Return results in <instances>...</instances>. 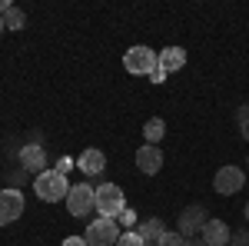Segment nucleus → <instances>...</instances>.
Here are the masks:
<instances>
[{
  "label": "nucleus",
  "instance_id": "obj_1",
  "mask_svg": "<svg viewBox=\"0 0 249 246\" xmlns=\"http://www.w3.org/2000/svg\"><path fill=\"white\" fill-rule=\"evenodd\" d=\"M34 193H37V200H43V203H60V200H67L70 183H67L63 173L43 170L40 176H34Z\"/></svg>",
  "mask_w": 249,
  "mask_h": 246
},
{
  "label": "nucleus",
  "instance_id": "obj_2",
  "mask_svg": "<svg viewBox=\"0 0 249 246\" xmlns=\"http://www.w3.org/2000/svg\"><path fill=\"white\" fill-rule=\"evenodd\" d=\"M156 63H160V54L150 50L146 43H136V47H130L123 54V67H126V74H133V76H150L156 70Z\"/></svg>",
  "mask_w": 249,
  "mask_h": 246
},
{
  "label": "nucleus",
  "instance_id": "obj_3",
  "mask_svg": "<svg viewBox=\"0 0 249 246\" xmlns=\"http://www.w3.org/2000/svg\"><path fill=\"white\" fill-rule=\"evenodd\" d=\"M123 209H126V193L116 187V183H100L96 187V213L100 216L116 220Z\"/></svg>",
  "mask_w": 249,
  "mask_h": 246
},
{
  "label": "nucleus",
  "instance_id": "obj_4",
  "mask_svg": "<svg viewBox=\"0 0 249 246\" xmlns=\"http://www.w3.org/2000/svg\"><path fill=\"white\" fill-rule=\"evenodd\" d=\"M120 223L116 220H107V216H96L87 223V233H83V240L90 246H116L120 243Z\"/></svg>",
  "mask_w": 249,
  "mask_h": 246
},
{
  "label": "nucleus",
  "instance_id": "obj_5",
  "mask_svg": "<svg viewBox=\"0 0 249 246\" xmlns=\"http://www.w3.org/2000/svg\"><path fill=\"white\" fill-rule=\"evenodd\" d=\"M67 209H70V216L87 220L90 213H96V189L90 187V183L70 187V193H67Z\"/></svg>",
  "mask_w": 249,
  "mask_h": 246
},
{
  "label": "nucleus",
  "instance_id": "obj_6",
  "mask_svg": "<svg viewBox=\"0 0 249 246\" xmlns=\"http://www.w3.org/2000/svg\"><path fill=\"white\" fill-rule=\"evenodd\" d=\"M206 207H186L183 213H179V223H176V233H183L186 240H193V236H199L203 233V227H206Z\"/></svg>",
  "mask_w": 249,
  "mask_h": 246
},
{
  "label": "nucleus",
  "instance_id": "obj_7",
  "mask_svg": "<svg viewBox=\"0 0 249 246\" xmlns=\"http://www.w3.org/2000/svg\"><path fill=\"white\" fill-rule=\"evenodd\" d=\"M20 160V170L23 173H34V176H40V173L47 170V150H43V143H23L17 153Z\"/></svg>",
  "mask_w": 249,
  "mask_h": 246
},
{
  "label": "nucleus",
  "instance_id": "obj_8",
  "mask_svg": "<svg viewBox=\"0 0 249 246\" xmlns=\"http://www.w3.org/2000/svg\"><path fill=\"white\" fill-rule=\"evenodd\" d=\"M243 183H246V173L239 170V167H223V170H216V176H213V189H216L219 196L239 193Z\"/></svg>",
  "mask_w": 249,
  "mask_h": 246
},
{
  "label": "nucleus",
  "instance_id": "obj_9",
  "mask_svg": "<svg viewBox=\"0 0 249 246\" xmlns=\"http://www.w3.org/2000/svg\"><path fill=\"white\" fill-rule=\"evenodd\" d=\"M23 213V193L14 187L0 189V227H10L14 220H20Z\"/></svg>",
  "mask_w": 249,
  "mask_h": 246
},
{
  "label": "nucleus",
  "instance_id": "obj_10",
  "mask_svg": "<svg viewBox=\"0 0 249 246\" xmlns=\"http://www.w3.org/2000/svg\"><path fill=\"white\" fill-rule=\"evenodd\" d=\"M77 170L83 173V176H100V173L107 170V156H103V150L87 147V150L77 156Z\"/></svg>",
  "mask_w": 249,
  "mask_h": 246
},
{
  "label": "nucleus",
  "instance_id": "obj_11",
  "mask_svg": "<svg viewBox=\"0 0 249 246\" xmlns=\"http://www.w3.org/2000/svg\"><path fill=\"white\" fill-rule=\"evenodd\" d=\"M136 167H140V173H146V176H156V173L163 170V153H160V147L143 143L136 150Z\"/></svg>",
  "mask_w": 249,
  "mask_h": 246
},
{
  "label": "nucleus",
  "instance_id": "obj_12",
  "mask_svg": "<svg viewBox=\"0 0 249 246\" xmlns=\"http://www.w3.org/2000/svg\"><path fill=\"white\" fill-rule=\"evenodd\" d=\"M232 236V229L223 223V220H206V227H203V233H199V240L206 246H226Z\"/></svg>",
  "mask_w": 249,
  "mask_h": 246
},
{
  "label": "nucleus",
  "instance_id": "obj_13",
  "mask_svg": "<svg viewBox=\"0 0 249 246\" xmlns=\"http://www.w3.org/2000/svg\"><path fill=\"white\" fill-rule=\"evenodd\" d=\"M156 67L166 76L176 74V70H183V67H186V50H183V47H166V50H160V63H156Z\"/></svg>",
  "mask_w": 249,
  "mask_h": 246
},
{
  "label": "nucleus",
  "instance_id": "obj_14",
  "mask_svg": "<svg viewBox=\"0 0 249 246\" xmlns=\"http://www.w3.org/2000/svg\"><path fill=\"white\" fill-rule=\"evenodd\" d=\"M136 233H140V240L146 246H156L163 240V233H166V223H163L160 216H150V220H143V223L136 227Z\"/></svg>",
  "mask_w": 249,
  "mask_h": 246
},
{
  "label": "nucleus",
  "instance_id": "obj_15",
  "mask_svg": "<svg viewBox=\"0 0 249 246\" xmlns=\"http://www.w3.org/2000/svg\"><path fill=\"white\" fill-rule=\"evenodd\" d=\"M143 136H146V143H150V147H156V143L166 136V123H163L160 116H150V120H146V127H143Z\"/></svg>",
  "mask_w": 249,
  "mask_h": 246
},
{
  "label": "nucleus",
  "instance_id": "obj_16",
  "mask_svg": "<svg viewBox=\"0 0 249 246\" xmlns=\"http://www.w3.org/2000/svg\"><path fill=\"white\" fill-rule=\"evenodd\" d=\"M23 27H27V14L20 7H10L3 14V30H23Z\"/></svg>",
  "mask_w": 249,
  "mask_h": 246
},
{
  "label": "nucleus",
  "instance_id": "obj_17",
  "mask_svg": "<svg viewBox=\"0 0 249 246\" xmlns=\"http://www.w3.org/2000/svg\"><path fill=\"white\" fill-rule=\"evenodd\" d=\"M186 243H190V240H186L183 233H176V229H166V233H163V240H160L156 246H186Z\"/></svg>",
  "mask_w": 249,
  "mask_h": 246
},
{
  "label": "nucleus",
  "instance_id": "obj_18",
  "mask_svg": "<svg viewBox=\"0 0 249 246\" xmlns=\"http://www.w3.org/2000/svg\"><path fill=\"white\" fill-rule=\"evenodd\" d=\"M116 246H146V243L140 240L136 229H126V233H120V243H116Z\"/></svg>",
  "mask_w": 249,
  "mask_h": 246
},
{
  "label": "nucleus",
  "instance_id": "obj_19",
  "mask_svg": "<svg viewBox=\"0 0 249 246\" xmlns=\"http://www.w3.org/2000/svg\"><path fill=\"white\" fill-rule=\"evenodd\" d=\"M236 120H239V133H243V140L249 143V107H239Z\"/></svg>",
  "mask_w": 249,
  "mask_h": 246
},
{
  "label": "nucleus",
  "instance_id": "obj_20",
  "mask_svg": "<svg viewBox=\"0 0 249 246\" xmlns=\"http://www.w3.org/2000/svg\"><path fill=\"white\" fill-rule=\"evenodd\" d=\"M116 220H120V227H126V229H130V227H140V220H136V213H133L130 207L123 209V213H120Z\"/></svg>",
  "mask_w": 249,
  "mask_h": 246
},
{
  "label": "nucleus",
  "instance_id": "obj_21",
  "mask_svg": "<svg viewBox=\"0 0 249 246\" xmlns=\"http://www.w3.org/2000/svg\"><path fill=\"white\" fill-rule=\"evenodd\" d=\"M230 246H249V229H236L230 236Z\"/></svg>",
  "mask_w": 249,
  "mask_h": 246
},
{
  "label": "nucleus",
  "instance_id": "obj_22",
  "mask_svg": "<svg viewBox=\"0 0 249 246\" xmlns=\"http://www.w3.org/2000/svg\"><path fill=\"white\" fill-rule=\"evenodd\" d=\"M70 167H77V160H70V156H60V160H57V167H53V170L67 176V173H70Z\"/></svg>",
  "mask_w": 249,
  "mask_h": 246
},
{
  "label": "nucleus",
  "instance_id": "obj_23",
  "mask_svg": "<svg viewBox=\"0 0 249 246\" xmlns=\"http://www.w3.org/2000/svg\"><path fill=\"white\" fill-rule=\"evenodd\" d=\"M60 246H90V243H87L83 236H67V240H63Z\"/></svg>",
  "mask_w": 249,
  "mask_h": 246
},
{
  "label": "nucleus",
  "instance_id": "obj_24",
  "mask_svg": "<svg viewBox=\"0 0 249 246\" xmlns=\"http://www.w3.org/2000/svg\"><path fill=\"white\" fill-rule=\"evenodd\" d=\"M146 80H150V83H163V80H166V74H163V70H160V67H156L153 74L146 76Z\"/></svg>",
  "mask_w": 249,
  "mask_h": 246
},
{
  "label": "nucleus",
  "instance_id": "obj_25",
  "mask_svg": "<svg viewBox=\"0 0 249 246\" xmlns=\"http://www.w3.org/2000/svg\"><path fill=\"white\" fill-rule=\"evenodd\" d=\"M186 246H206V243H203L199 236H193V240H190V243H186Z\"/></svg>",
  "mask_w": 249,
  "mask_h": 246
},
{
  "label": "nucleus",
  "instance_id": "obj_26",
  "mask_svg": "<svg viewBox=\"0 0 249 246\" xmlns=\"http://www.w3.org/2000/svg\"><path fill=\"white\" fill-rule=\"evenodd\" d=\"M243 216H246V220H249V203H246V209H243Z\"/></svg>",
  "mask_w": 249,
  "mask_h": 246
},
{
  "label": "nucleus",
  "instance_id": "obj_27",
  "mask_svg": "<svg viewBox=\"0 0 249 246\" xmlns=\"http://www.w3.org/2000/svg\"><path fill=\"white\" fill-rule=\"evenodd\" d=\"M0 34H3V17H0Z\"/></svg>",
  "mask_w": 249,
  "mask_h": 246
}]
</instances>
